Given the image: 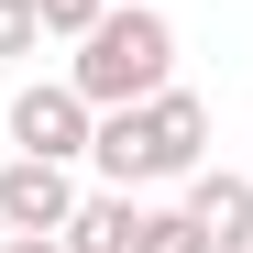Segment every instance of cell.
I'll return each instance as SVG.
<instances>
[{
	"label": "cell",
	"instance_id": "cell-1",
	"mask_svg": "<svg viewBox=\"0 0 253 253\" xmlns=\"http://www.w3.org/2000/svg\"><path fill=\"white\" fill-rule=\"evenodd\" d=\"M88 165H99V187H187L198 165H209V99L198 88H154L132 110H99V132H88Z\"/></svg>",
	"mask_w": 253,
	"mask_h": 253
},
{
	"label": "cell",
	"instance_id": "cell-2",
	"mask_svg": "<svg viewBox=\"0 0 253 253\" xmlns=\"http://www.w3.org/2000/svg\"><path fill=\"white\" fill-rule=\"evenodd\" d=\"M66 77H77L88 110H132V99H154V88H176V22H165L154 0H110V11L77 33Z\"/></svg>",
	"mask_w": 253,
	"mask_h": 253
},
{
	"label": "cell",
	"instance_id": "cell-3",
	"mask_svg": "<svg viewBox=\"0 0 253 253\" xmlns=\"http://www.w3.org/2000/svg\"><path fill=\"white\" fill-rule=\"evenodd\" d=\"M0 132H11V154H44V165H88V132H99V110L77 99V77H33V88H11Z\"/></svg>",
	"mask_w": 253,
	"mask_h": 253
},
{
	"label": "cell",
	"instance_id": "cell-4",
	"mask_svg": "<svg viewBox=\"0 0 253 253\" xmlns=\"http://www.w3.org/2000/svg\"><path fill=\"white\" fill-rule=\"evenodd\" d=\"M66 209H77V165H44V154L0 165V231H66Z\"/></svg>",
	"mask_w": 253,
	"mask_h": 253
},
{
	"label": "cell",
	"instance_id": "cell-5",
	"mask_svg": "<svg viewBox=\"0 0 253 253\" xmlns=\"http://www.w3.org/2000/svg\"><path fill=\"white\" fill-rule=\"evenodd\" d=\"M176 209L209 231V253H253V176H231V165H198Z\"/></svg>",
	"mask_w": 253,
	"mask_h": 253
},
{
	"label": "cell",
	"instance_id": "cell-6",
	"mask_svg": "<svg viewBox=\"0 0 253 253\" xmlns=\"http://www.w3.org/2000/svg\"><path fill=\"white\" fill-rule=\"evenodd\" d=\"M132 231H143V198L132 187H77V209H66V253H132Z\"/></svg>",
	"mask_w": 253,
	"mask_h": 253
},
{
	"label": "cell",
	"instance_id": "cell-7",
	"mask_svg": "<svg viewBox=\"0 0 253 253\" xmlns=\"http://www.w3.org/2000/svg\"><path fill=\"white\" fill-rule=\"evenodd\" d=\"M132 253H209V231L187 220V209H154V198H143V231H132Z\"/></svg>",
	"mask_w": 253,
	"mask_h": 253
},
{
	"label": "cell",
	"instance_id": "cell-8",
	"mask_svg": "<svg viewBox=\"0 0 253 253\" xmlns=\"http://www.w3.org/2000/svg\"><path fill=\"white\" fill-rule=\"evenodd\" d=\"M44 44V0H0V66Z\"/></svg>",
	"mask_w": 253,
	"mask_h": 253
},
{
	"label": "cell",
	"instance_id": "cell-9",
	"mask_svg": "<svg viewBox=\"0 0 253 253\" xmlns=\"http://www.w3.org/2000/svg\"><path fill=\"white\" fill-rule=\"evenodd\" d=\"M0 253H66L55 231H11V242H0Z\"/></svg>",
	"mask_w": 253,
	"mask_h": 253
}]
</instances>
